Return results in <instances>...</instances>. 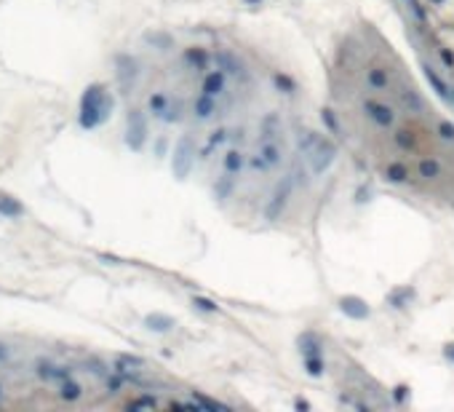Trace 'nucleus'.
I'll return each mask as SVG.
<instances>
[{
  "instance_id": "nucleus-1",
  "label": "nucleus",
  "mask_w": 454,
  "mask_h": 412,
  "mask_svg": "<svg viewBox=\"0 0 454 412\" xmlns=\"http://www.w3.org/2000/svg\"><path fill=\"white\" fill-rule=\"evenodd\" d=\"M112 112V97L105 91V86L99 83H91V86L83 91V97L78 102V123L80 129H97L110 118Z\"/></svg>"
},
{
  "instance_id": "nucleus-2",
  "label": "nucleus",
  "mask_w": 454,
  "mask_h": 412,
  "mask_svg": "<svg viewBox=\"0 0 454 412\" xmlns=\"http://www.w3.org/2000/svg\"><path fill=\"white\" fill-rule=\"evenodd\" d=\"M128 145L139 150L142 142H145V120H142V112L139 110H128Z\"/></svg>"
},
{
  "instance_id": "nucleus-3",
  "label": "nucleus",
  "mask_w": 454,
  "mask_h": 412,
  "mask_svg": "<svg viewBox=\"0 0 454 412\" xmlns=\"http://www.w3.org/2000/svg\"><path fill=\"white\" fill-rule=\"evenodd\" d=\"M0 217L3 220H19L24 217V203L11 193H3L0 190Z\"/></svg>"
},
{
  "instance_id": "nucleus-4",
  "label": "nucleus",
  "mask_w": 454,
  "mask_h": 412,
  "mask_svg": "<svg viewBox=\"0 0 454 412\" xmlns=\"http://www.w3.org/2000/svg\"><path fill=\"white\" fill-rule=\"evenodd\" d=\"M80 396H83V386H80V383H75L72 378L64 380V383H59V399H64V401H78Z\"/></svg>"
},
{
  "instance_id": "nucleus-5",
  "label": "nucleus",
  "mask_w": 454,
  "mask_h": 412,
  "mask_svg": "<svg viewBox=\"0 0 454 412\" xmlns=\"http://www.w3.org/2000/svg\"><path fill=\"white\" fill-rule=\"evenodd\" d=\"M35 375H37L40 380H51V375H54V361H49V359L35 361Z\"/></svg>"
},
{
  "instance_id": "nucleus-6",
  "label": "nucleus",
  "mask_w": 454,
  "mask_h": 412,
  "mask_svg": "<svg viewBox=\"0 0 454 412\" xmlns=\"http://www.w3.org/2000/svg\"><path fill=\"white\" fill-rule=\"evenodd\" d=\"M70 378H72V367H67V364H54V375H51V380L64 383V380H70Z\"/></svg>"
},
{
  "instance_id": "nucleus-7",
  "label": "nucleus",
  "mask_w": 454,
  "mask_h": 412,
  "mask_svg": "<svg viewBox=\"0 0 454 412\" xmlns=\"http://www.w3.org/2000/svg\"><path fill=\"white\" fill-rule=\"evenodd\" d=\"M8 356H11V345L0 340V364H6V361H8Z\"/></svg>"
},
{
  "instance_id": "nucleus-8",
  "label": "nucleus",
  "mask_w": 454,
  "mask_h": 412,
  "mask_svg": "<svg viewBox=\"0 0 454 412\" xmlns=\"http://www.w3.org/2000/svg\"><path fill=\"white\" fill-rule=\"evenodd\" d=\"M0 393H3V386H0Z\"/></svg>"
}]
</instances>
